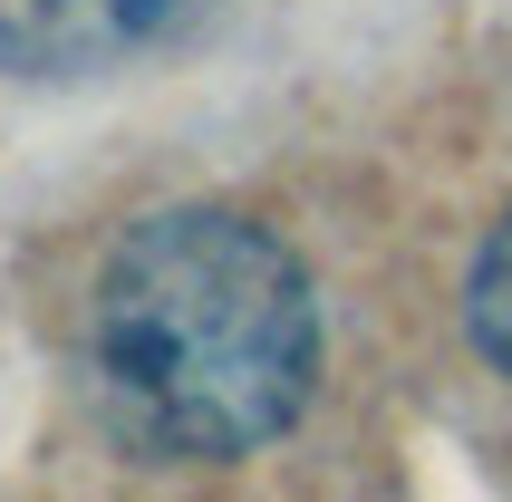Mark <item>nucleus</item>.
Here are the masks:
<instances>
[{"mask_svg": "<svg viewBox=\"0 0 512 502\" xmlns=\"http://www.w3.org/2000/svg\"><path fill=\"white\" fill-rule=\"evenodd\" d=\"M194 0H0V68L20 78H78L155 49Z\"/></svg>", "mask_w": 512, "mask_h": 502, "instance_id": "f03ea898", "label": "nucleus"}, {"mask_svg": "<svg viewBox=\"0 0 512 502\" xmlns=\"http://www.w3.org/2000/svg\"><path fill=\"white\" fill-rule=\"evenodd\" d=\"M310 280L242 213H155L97 271V367L165 445L252 454L310 396Z\"/></svg>", "mask_w": 512, "mask_h": 502, "instance_id": "f257e3e1", "label": "nucleus"}, {"mask_svg": "<svg viewBox=\"0 0 512 502\" xmlns=\"http://www.w3.org/2000/svg\"><path fill=\"white\" fill-rule=\"evenodd\" d=\"M464 329H474V348L512 377V223L474 251V280H464Z\"/></svg>", "mask_w": 512, "mask_h": 502, "instance_id": "7ed1b4c3", "label": "nucleus"}]
</instances>
